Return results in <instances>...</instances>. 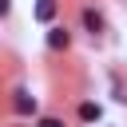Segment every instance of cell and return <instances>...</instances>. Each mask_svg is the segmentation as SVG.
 <instances>
[{"mask_svg": "<svg viewBox=\"0 0 127 127\" xmlns=\"http://www.w3.org/2000/svg\"><path fill=\"white\" fill-rule=\"evenodd\" d=\"M12 107H16L20 115H32V111H36V95H28L24 87H16V91H12Z\"/></svg>", "mask_w": 127, "mask_h": 127, "instance_id": "cell-1", "label": "cell"}, {"mask_svg": "<svg viewBox=\"0 0 127 127\" xmlns=\"http://www.w3.org/2000/svg\"><path fill=\"white\" fill-rule=\"evenodd\" d=\"M52 16H56V0H36V20H44V24H48Z\"/></svg>", "mask_w": 127, "mask_h": 127, "instance_id": "cell-2", "label": "cell"}, {"mask_svg": "<svg viewBox=\"0 0 127 127\" xmlns=\"http://www.w3.org/2000/svg\"><path fill=\"white\" fill-rule=\"evenodd\" d=\"M48 48H56V52L67 48V32H64V28H52V32H48Z\"/></svg>", "mask_w": 127, "mask_h": 127, "instance_id": "cell-3", "label": "cell"}, {"mask_svg": "<svg viewBox=\"0 0 127 127\" xmlns=\"http://www.w3.org/2000/svg\"><path fill=\"white\" fill-rule=\"evenodd\" d=\"M83 24H87V28H91V32H99V28H103V16H99V12H91V8H87V12H83Z\"/></svg>", "mask_w": 127, "mask_h": 127, "instance_id": "cell-4", "label": "cell"}, {"mask_svg": "<svg viewBox=\"0 0 127 127\" xmlns=\"http://www.w3.org/2000/svg\"><path fill=\"white\" fill-rule=\"evenodd\" d=\"M79 115L91 123V119H99V107H95V103H83V107H79Z\"/></svg>", "mask_w": 127, "mask_h": 127, "instance_id": "cell-5", "label": "cell"}, {"mask_svg": "<svg viewBox=\"0 0 127 127\" xmlns=\"http://www.w3.org/2000/svg\"><path fill=\"white\" fill-rule=\"evenodd\" d=\"M40 127H64L60 119H40Z\"/></svg>", "mask_w": 127, "mask_h": 127, "instance_id": "cell-6", "label": "cell"}]
</instances>
